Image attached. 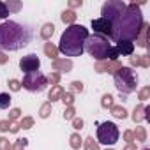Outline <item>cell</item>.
<instances>
[{
    "mask_svg": "<svg viewBox=\"0 0 150 150\" xmlns=\"http://www.w3.org/2000/svg\"><path fill=\"white\" fill-rule=\"evenodd\" d=\"M143 16H141V11H139V6H136L134 2L129 4L125 7V11L122 13V16L111 25L113 30H111V41L113 42H120V41H134L143 27Z\"/></svg>",
    "mask_w": 150,
    "mask_h": 150,
    "instance_id": "1",
    "label": "cell"
},
{
    "mask_svg": "<svg viewBox=\"0 0 150 150\" xmlns=\"http://www.w3.org/2000/svg\"><path fill=\"white\" fill-rule=\"evenodd\" d=\"M30 41H32V30L27 25L11 20L0 25V50L18 51L27 44H30Z\"/></svg>",
    "mask_w": 150,
    "mask_h": 150,
    "instance_id": "2",
    "label": "cell"
},
{
    "mask_svg": "<svg viewBox=\"0 0 150 150\" xmlns=\"http://www.w3.org/2000/svg\"><path fill=\"white\" fill-rule=\"evenodd\" d=\"M88 35V28H85L83 25H69L60 37L58 53H64L65 57H81Z\"/></svg>",
    "mask_w": 150,
    "mask_h": 150,
    "instance_id": "3",
    "label": "cell"
},
{
    "mask_svg": "<svg viewBox=\"0 0 150 150\" xmlns=\"http://www.w3.org/2000/svg\"><path fill=\"white\" fill-rule=\"evenodd\" d=\"M85 50L97 60V62H103V60H117L118 58V53L115 50V46L110 44L108 37H103L99 34H94V35H88L87 41H85Z\"/></svg>",
    "mask_w": 150,
    "mask_h": 150,
    "instance_id": "4",
    "label": "cell"
},
{
    "mask_svg": "<svg viewBox=\"0 0 150 150\" xmlns=\"http://www.w3.org/2000/svg\"><path fill=\"white\" fill-rule=\"evenodd\" d=\"M113 80H115V87L118 88V92L122 96H127V94L134 92L136 87H138V74L131 67H124L122 65L113 74Z\"/></svg>",
    "mask_w": 150,
    "mask_h": 150,
    "instance_id": "5",
    "label": "cell"
},
{
    "mask_svg": "<svg viewBox=\"0 0 150 150\" xmlns=\"http://www.w3.org/2000/svg\"><path fill=\"white\" fill-rule=\"evenodd\" d=\"M120 138V131L113 122H103L97 127V143L103 145H115Z\"/></svg>",
    "mask_w": 150,
    "mask_h": 150,
    "instance_id": "6",
    "label": "cell"
},
{
    "mask_svg": "<svg viewBox=\"0 0 150 150\" xmlns=\"http://www.w3.org/2000/svg\"><path fill=\"white\" fill-rule=\"evenodd\" d=\"M46 85H48V80L41 71H34V72L25 74L23 81H21V87L27 88L28 92H42L46 88Z\"/></svg>",
    "mask_w": 150,
    "mask_h": 150,
    "instance_id": "7",
    "label": "cell"
},
{
    "mask_svg": "<svg viewBox=\"0 0 150 150\" xmlns=\"http://www.w3.org/2000/svg\"><path fill=\"white\" fill-rule=\"evenodd\" d=\"M125 4L122 2V0H108V2H104L103 4V9H101V18H104V20H108L111 25L122 16V13L125 11Z\"/></svg>",
    "mask_w": 150,
    "mask_h": 150,
    "instance_id": "8",
    "label": "cell"
},
{
    "mask_svg": "<svg viewBox=\"0 0 150 150\" xmlns=\"http://www.w3.org/2000/svg\"><path fill=\"white\" fill-rule=\"evenodd\" d=\"M39 67H41V60H39V57L35 53H30V55H27V57H23L20 60V69L25 74L34 72V71H39Z\"/></svg>",
    "mask_w": 150,
    "mask_h": 150,
    "instance_id": "9",
    "label": "cell"
},
{
    "mask_svg": "<svg viewBox=\"0 0 150 150\" xmlns=\"http://www.w3.org/2000/svg\"><path fill=\"white\" fill-rule=\"evenodd\" d=\"M92 28H94V34H99L103 37H111V23L104 18H97V20H92Z\"/></svg>",
    "mask_w": 150,
    "mask_h": 150,
    "instance_id": "10",
    "label": "cell"
},
{
    "mask_svg": "<svg viewBox=\"0 0 150 150\" xmlns=\"http://www.w3.org/2000/svg\"><path fill=\"white\" fill-rule=\"evenodd\" d=\"M120 67H122V64H120L118 60H103V62H97V64H96V71H97V72H110V74H115Z\"/></svg>",
    "mask_w": 150,
    "mask_h": 150,
    "instance_id": "11",
    "label": "cell"
},
{
    "mask_svg": "<svg viewBox=\"0 0 150 150\" xmlns=\"http://www.w3.org/2000/svg\"><path fill=\"white\" fill-rule=\"evenodd\" d=\"M115 50H117L118 57H120V55H124V57H131V55L134 53V42H131V41H120V42H117Z\"/></svg>",
    "mask_w": 150,
    "mask_h": 150,
    "instance_id": "12",
    "label": "cell"
},
{
    "mask_svg": "<svg viewBox=\"0 0 150 150\" xmlns=\"http://www.w3.org/2000/svg\"><path fill=\"white\" fill-rule=\"evenodd\" d=\"M53 71L55 72H58V71H65V72H69L71 69H72V62L69 60V58H57V60H53Z\"/></svg>",
    "mask_w": 150,
    "mask_h": 150,
    "instance_id": "13",
    "label": "cell"
},
{
    "mask_svg": "<svg viewBox=\"0 0 150 150\" xmlns=\"http://www.w3.org/2000/svg\"><path fill=\"white\" fill-rule=\"evenodd\" d=\"M64 92H65V90H64L60 85H55V87H51V90H50V94H48V103H55V101L62 99Z\"/></svg>",
    "mask_w": 150,
    "mask_h": 150,
    "instance_id": "14",
    "label": "cell"
},
{
    "mask_svg": "<svg viewBox=\"0 0 150 150\" xmlns=\"http://www.w3.org/2000/svg\"><path fill=\"white\" fill-rule=\"evenodd\" d=\"M148 23H143V27H141V30H139V34H138V37H136V42H138V46H141V48H145L146 46V35H148Z\"/></svg>",
    "mask_w": 150,
    "mask_h": 150,
    "instance_id": "15",
    "label": "cell"
},
{
    "mask_svg": "<svg viewBox=\"0 0 150 150\" xmlns=\"http://www.w3.org/2000/svg\"><path fill=\"white\" fill-rule=\"evenodd\" d=\"M76 18H78V14L74 13V11H71V9H67V11H64V13L60 14V20H62L64 23H67V25H74Z\"/></svg>",
    "mask_w": 150,
    "mask_h": 150,
    "instance_id": "16",
    "label": "cell"
},
{
    "mask_svg": "<svg viewBox=\"0 0 150 150\" xmlns=\"http://www.w3.org/2000/svg\"><path fill=\"white\" fill-rule=\"evenodd\" d=\"M53 34H55V25H53V23H46V25H42V28H41V37H42L44 41L51 39Z\"/></svg>",
    "mask_w": 150,
    "mask_h": 150,
    "instance_id": "17",
    "label": "cell"
},
{
    "mask_svg": "<svg viewBox=\"0 0 150 150\" xmlns=\"http://www.w3.org/2000/svg\"><path fill=\"white\" fill-rule=\"evenodd\" d=\"M44 53H46V57H50L51 60H57V57H58V48L53 46L51 42H46V44H44Z\"/></svg>",
    "mask_w": 150,
    "mask_h": 150,
    "instance_id": "18",
    "label": "cell"
},
{
    "mask_svg": "<svg viewBox=\"0 0 150 150\" xmlns=\"http://www.w3.org/2000/svg\"><path fill=\"white\" fill-rule=\"evenodd\" d=\"M132 120L138 124L141 120H145V104H139L134 108V113H132Z\"/></svg>",
    "mask_w": 150,
    "mask_h": 150,
    "instance_id": "19",
    "label": "cell"
},
{
    "mask_svg": "<svg viewBox=\"0 0 150 150\" xmlns=\"http://www.w3.org/2000/svg\"><path fill=\"white\" fill-rule=\"evenodd\" d=\"M69 145H71L74 150H80V146L83 145V139H81V136H80L78 132L71 134V138H69Z\"/></svg>",
    "mask_w": 150,
    "mask_h": 150,
    "instance_id": "20",
    "label": "cell"
},
{
    "mask_svg": "<svg viewBox=\"0 0 150 150\" xmlns=\"http://www.w3.org/2000/svg\"><path fill=\"white\" fill-rule=\"evenodd\" d=\"M132 134H134V141H146V129L145 127H139L138 125Z\"/></svg>",
    "mask_w": 150,
    "mask_h": 150,
    "instance_id": "21",
    "label": "cell"
},
{
    "mask_svg": "<svg viewBox=\"0 0 150 150\" xmlns=\"http://www.w3.org/2000/svg\"><path fill=\"white\" fill-rule=\"evenodd\" d=\"M11 96L9 94H6V92H0V110H6V108H9L11 106Z\"/></svg>",
    "mask_w": 150,
    "mask_h": 150,
    "instance_id": "22",
    "label": "cell"
},
{
    "mask_svg": "<svg viewBox=\"0 0 150 150\" xmlns=\"http://www.w3.org/2000/svg\"><path fill=\"white\" fill-rule=\"evenodd\" d=\"M111 115H113L115 118H125V117H127V111H125L124 106H113V108H111Z\"/></svg>",
    "mask_w": 150,
    "mask_h": 150,
    "instance_id": "23",
    "label": "cell"
},
{
    "mask_svg": "<svg viewBox=\"0 0 150 150\" xmlns=\"http://www.w3.org/2000/svg\"><path fill=\"white\" fill-rule=\"evenodd\" d=\"M83 145H85V150H99V143L94 139V136H88L83 141Z\"/></svg>",
    "mask_w": 150,
    "mask_h": 150,
    "instance_id": "24",
    "label": "cell"
},
{
    "mask_svg": "<svg viewBox=\"0 0 150 150\" xmlns=\"http://www.w3.org/2000/svg\"><path fill=\"white\" fill-rule=\"evenodd\" d=\"M101 106H103V108H110V110H111V108L115 106V103H113V96H111V94H104V96H103V99H101Z\"/></svg>",
    "mask_w": 150,
    "mask_h": 150,
    "instance_id": "25",
    "label": "cell"
},
{
    "mask_svg": "<svg viewBox=\"0 0 150 150\" xmlns=\"http://www.w3.org/2000/svg\"><path fill=\"white\" fill-rule=\"evenodd\" d=\"M27 145H28V139L27 138H20V139H16L14 145H11V150H25Z\"/></svg>",
    "mask_w": 150,
    "mask_h": 150,
    "instance_id": "26",
    "label": "cell"
},
{
    "mask_svg": "<svg viewBox=\"0 0 150 150\" xmlns=\"http://www.w3.org/2000/svg\"><path fill=\"white\" fill-rule=\"evenodd\" d=\"M50 113H51V103H44L41 106V110H39V117L41 118H48Z\"/></svg>",
    "mask_w": 150,
    "mask_h": 150,
    "instance_id": "27",
    "label": "cell"
},
{
    "mask_svg": "<svg viewBox=\"0 0 150 150\" xmlns=\"http://www.w3.org/2000/svg\"><path fill=\"white\" fill-rule=\"evenodd\" d=\"M30 127H34V118H32V117H25V118H21V122H20V129H30Z\"/></svg>",
    "mask_w": 150,
    "mask_h": 150,
    "instance_id": "28",
    "label": "cell"
},
{
    "mask_svg": "<svg viewBox=\"0 0 150 150\" xmlns=\"http://www.w3.org/2000/svg\"><path fill=\"white\" fill-rule=\"evenodd\" d=\"M62 101H64L65 106H72V104H74V94H71V92H64Z\"/></svg>",
    "mask_w": 150,
    "mask_h": 150,
    "instance_id": "29",
    "label": "cell"
},
{
    "mask_svg": "<svg viewBox=\"0 0 150 150\" xmlns=\"http://www.w3.org/2000/svg\"><path fill=\"white\" fill-rule=\"evenodd\" d=\"M20 117H21V110H20V108H13V110L9 111V122H16Z\"/></svg>",
    "mask_w": 150,
    "mask_h": 150,
    "instance_id": "30",
    "label": "cell"
},
{
    "mask_svg": "<svg viewBox=\"0 0 150 150\" xmlns=\"http://www.w3.org/2000/svg\"><path fill=\"white\" fill-rule=\"evenodd\" d=\"M46 80H48V83H51L53 87H55V85H58V81H60V72H51Z\"/></svg>",
    "mask_w": 150,
    "mask_h": 150,
    "instance_id": "31",
    "label": "cell"
},
{
    "mask_svg": "<svg viewBox=\"0 0 150 150\" xmlns=\"http://www.w3.org/2000/svg\"><path fill=\"white\" fill-rule=\"evenodd\" d=\"M69 88H71V94H74V92H83V83L81 81H72L69 85Z\"/></svg>",
    "mask_w": 150,
    "mask_h": 150,
    "instance_id": "32",
    "label": "cell"
},
{
    "mask_svg": "<svg viewBox=\"0 0 150 150\" xmlns=\"http://www.w3.org/2000/svg\"><path fill=\"white\" fill-rule=\"evenodd\" d=\"M74 115H76V110H74V106H67V108H65V113H64V118H65V120H72Z\"/></svg>",
    "mask_w": 150,
    "mask_h": 150,
    "instance_id": "33",
    "label": "cell"
},
{
    "mask_svg": "<svg viewBox=\"0 0 150 150\" xmlns=\"http://www.w3.org/2000/svg\"><path fill=\"white\" fill-rule=\"evenodd\" d=\"M138 97H139V101H146V99L150 97V87H143V88L139 90Z\"/></svg>",
    "mask_w": 150,
    "mask_h": 150,
    "instance_id": "34",
    "label": "cell"
},
{
    "mask_svg": "<svg viewBox=\"0 0 150 150\" xmlns=\"http://www.w3.org/2000/svg\"><path fill=\"white\" fill-rule=\"evenodd\" d=\"M9 88L13 90V92H18L20 88H21V81H18V80H9Z\"/></svg>",
    "mask_w": 150,
    "mask_h": 150,
    "instance_id": "35",
    "label": "cell"
},
{
    "mask_svg": "<svg viewBox=\"0 0 150 150\" xmlns=\"http://www.w3.org/2000/svg\"><path fill=\"white\" fill-rule=\"evenodd\" d=\"M6 6H7L9 14H11V11H20V9H21V4H20V2H7Z\"/></svg>",
    "mask_w": 150,
    "mask_h": 150,
    "instance_id": "36",
    "label": "cell"
},
{
    "mask_svg": "<svg viewBox=\"0 0 150 150\" xmlns=\"http://www.w3.org/2000/svg\"><path fill=\"white\" fill-rule=\"evenodd\" d=\"M138 62H139V65H141V67H150V58H148L146 55L138 57Z\"/></svg>",
    "mask_w": 150,
    "mask_h": 150,
    "instance_id": "37",
    "label": "cell"
},
{
    "mask_svg": "<svg viewBox=\"0 0 150 150\" xmlns=\"http://www.w3.org/2000/svg\"><path fill=\"white\" fill-rule=\"evenodd\" d=\"M72 127L76 129V131L83 129V120H81V118H78V117H74V118H72Z\"/></svg>",
    "mask_w": 150,
    "mask_h": 150,
    "instance_id": "38",
    "label": "cell"
},
{
    "mask_svg": "<svg viewBox=\"0 0 150 150\" xmlns=\"http://www.w3.org/2000/svg\"><path fill=\"white\" fill-rule=\"evenodd\" d=\"M0 150H11V143L7 138H0Z\"/></svg>",
    "mask_w": 150,
    "mask_h": 150,
    "instance_id": "39",
    "label": "cell"
},
{
    "mask_svg": "<svg viewBox=\"0 0 150 150\" xmlns=\"http://www.w3.org/2000/svg\"><path fill=\"white\" fill-rule=\"evenodd\" d=\"M7 14H9V11H7V6H6L4 2H0V20L7 18Z\"/></svg>",
    "mask_w": 150,
    "mask_h": 150,
    "instance_id": "40",
    "label": "cell"
},
{
    "mask_svg": "<svg viewBox=\"0 0 150 150\" xmlns=\"http://www.w3.org/2000/svg\"><path fill=\"white\" fill-rule=\"evenodd\" d=\"M124 139L127 141V145H129V143H134V134H132V131H125V132H124Z\"/></svg>",
    "mask_w": 150,
    "mask_h": 150,
    "instance_id": "41",
    "label": "cell"
},
{
    "mask_svg": "<svg viewBox=\"0 0 150 150\" xmlns=\"http://www.w3.org/2000/svg\"><path fill=\"white\" fill-rule=\"evenodd\" d=\"M81 0H69V7H71V11L74 9V7H81Z\"/></svg>",
    "mask_w": 150,
    "mask_h": 150,
    "instance_id": "42",
    "label": "cell"
},
{
    "mask_svg": "<svg viewBox=\"0 0 150 150\" xmlns=\"http://www.w3.org/2000/svg\"><path fill=\"white\" fill-rule=\"evenodd\" d=\"M9 125H11V122H9V120H2V122H0V131H2V132L9 131Z\"/></svg>",
    "mask_w": 150,
    "mask_h": 150,
    "instance_id": "43",
    "label": "cell"
},
{
    "mask_svg": "<svg viewBox=\"0 0 150 150\" xmlns=\"http://www.w3.org/2000/svg\"><path fill=\"white\" fill-rule=\"evenodd\" d=\"M9 131H11V132H18V131H20V124H16V122H11V125H9Z\"/></svg>",
    "mask_w": 150,
    "mask_h": 150,
    "instance_id": "44",
    "label": "cell"
},
{
    "mask_svg": "<svg viewBox=\"0 0 150 150\" xmlns=\"http://www.w3.org/2000/svg\"><path fill=\"white\" fill-rule=\"evenodd\" d=\"M9 60V57H6V53L4 51H0V64H6Z\"/></svg>",
    "mask_w": 150,
    "mask_h": 150,
    "instance_id": "45",
    "label": "cell"
},
{
    "mask_svg": "<svg viewBox=\"0 0 150 150\" xmlns=\"http://www.w3.org/2000/svg\"><path fill=\"white\" fill-rule=\"evenodd\" d=\"M131 65H139V62H138V57H131Z\"/></svg>",
    "mask_w": 150,
    "mask_h": 150,
    "instance_id": "46",
    "label": "cell"
},
{
    "mask_svg": "<svg viewBox=\"0 0 150 150\" xmlns=\"http://www.w3.org/2000/svg\"><path fill=\"white\" fill-rule=\"evenodd\" d=\"M124 150H136V145H134V143H129V145L124 146Z\"/></svg>",
    "mask_w": 150,
    "mask_h": 150,
    "instance_id": "47",
    "label": "cell"
},
{
    "mask_svg": "<svg viewBox=\"0 0 150 150\" xmlns=\"http://www.w3.org/2000/svg\"><path fill=\"white\" fill-rule=\"evenodd\" d=\"M143 150H150V148H143Z\"/></svg>",
    "mask_w": 150,
    "mask_h": 150,
    "instance_id": "48",
    "label": "cell"
},
{
    "mask_svg": "<svg viewBox=\"0 0 150 150\" xmlns=\"http://www.w3.org/2000/svg\"><path fill=\"white\" fill-rule=\"evenodd\" d=\"M106 150H113V148H106Z\"/></svg>",
    "mask_w": 150,
    "mask_h": 150,
    "instance_id": "49",
    "label": "cell"
}]
</instances>
